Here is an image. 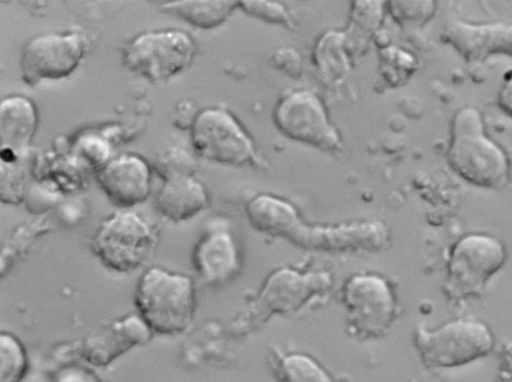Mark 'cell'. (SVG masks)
Segmentation results:
<instances>
[{"label": "cell", "instance_id": "obj_1", "mask_svg": "<svg viewBox=\"0 0 512 382\" xmlns=\"http://www.w3.org/2000/svg\"><path fill=\"white\" fill-rule=\"evenodd\" d=\"M134 303L137 315L152 334L180 335L195 316L196 286L187 274L151 266L138 277Z\"/></svg>", "mask_w": 512, "mask_h": 382}, {"label": "cell", "instance_id": "obj_2", "mask_svg": "<svg viewBox=\"0 0 512 382\" xmlns=\"http://www.w3.org/2000/svg\"><path fill=\"white\" fill-rule=\"evenodd\" d=\"M448 162L464 180L481 187L503 185L508 173L504 152L485 135L481 116L471 107L453 119Z\"/></svg>", "mask_w": 512, "mask_h": 382}, {"label": "cell", "instance_id": "obj_3", "mask_svg": "<svg viewBox=\"0 0 512 382\" xmlns=\"http://www.w3.org/2000/svg\"><path fill=\"white\" fill-rule=\"evenodd\" d=\"M158 232L141 215L120 210L106 217L95 231L90 250L108 270L131 273L152 256Z\"/></svg>", "mask_w": 512, "mask_h": 382}, {"label": "cell", "instance_id": "obj_4", "mask_svg": "<svg viewBox=\"0 0 512 382\" xmlns=\"http://www.w3.org/2000/svg\"><path fill=\"white\" fill-rule=\"evenodd\" d=\"M196 47L181 30L148 31L135 36L122 50V62L132 73L160 84L190 66Z\"/></svg>", "mask_w": 512, "mask_h": 382}, {"label": "cell", "instance_id": "obj_5", "mask_svg": "<svg viewBox=\"0 0 512 382\" xmlns=\"http://www.w3.org/2000/svg\"><path fill=\"white\" fill-rule=\"evenodd\" d=\"M415 344L428 366L453 368L486 356L493 347V336L482 322L455 320L432 331L419 327Z\"/></svg>", "mask_w": 512, "mask_h": 382}, {"label": "cell", "instance_id": "obj_6", "mask_svg": "<svg viewBox=\"0 0 512 382\" xmlns=\"http://www.w3.org/2000/svg\"><path fill=\"white\" fill-rule=\"evenodd\" d=\"M190 129L193 150L203 159L230 166L258 159L251 137L225 109L208 107L199 111Z\"/></svg>", "mask_w": 512, "mask_h": 382}, {"label": "cell", "instance_id": "obj_7", "mask_svg": "<svg viewBox=\"0 0 512 382\" xmlns=\"http://www.w3.org/2000/svg\"><path fill=\"white\" fill-rule=\"evenodd\" d=\"M503 245L485 234H469L453 247L448 263L445 293L459 300L481 292L486 282L505 262Z\"/></svg>", "mask_w": 512, "mask_h": 382}, {"label": "cell", "instance_id": "obj_8", "mask_svg": "<svg viewBox=\"0 0 512 382\" xmlns=\"http://www.w3.org/2000/svg\"><path fill=\"white\" fill-rule=\"evenodd\" d=\"M342 300L347 326L361 339L384 334L396 315L393 292L388 282L377 275L351 277L343 287Z\"/></svg>", "mask_w": 512, "mask_h": 382}, {"label": "cell", "instance_id": "obj_9", "mask_svg": "<svg viewBox=\"0 0 512 382\" xmlns=\"http://www.w3.org/2000/svg\"><path fill=\"white\" fill-rule=\"evenodd\" d=\"M273 118L277 129L293 141L323 151H334L340 146L339 135L323 102L311 91L286 94L277 103Z\"/></svg>", "mask_w": 512, "mask_h": 382}, {"label": "cell", "instance_id": "obj_10", "mask_svg": "<svg viewBox=\"0 0 512 382\" xmlns=\"http://www.w3.org/2000/svg\"><path fill=\"white\" fill-rule=\"evenodd\" d=\"M85 50L86 39L79 32L36 35L22 50V80L34 87L44 80L66 78L78 67Z\"/></svg>", "mask_w": 512, "mask_h": 382}, {"label": "cell", "instance_id": "obj_11", "mask_svg": "<svg viewBox=\"0 0 512 382\" xmlns=\"http://www.w3.org/2000/svg\"><path fill=\"white\" fill-rule=\"evenodd\" d=\"M292 244L325 252L379 250L387 241V231L379 222H355L339 226H307L300 224Z\"/></svg>", "mask_w": 512, "mask_h": 382}, {"label": "cell", "instance_id": "obj_12", "mask_svg": "<svg viewBox=\"0 0 512 382\" xmlns=\"http://www.w3.org/2000/svg\"><path fill=\"white\" fill-rule=\"evenodd\" d=\"M97 182L108 200L128 210L147 200L151 192V170L141 157L123 154L100 167Z\"/></svg>", "mask_w": 512, "mask_h": 382}, {"label": "cell", "instance_id": "obj_13", "mask_svg": "<svg viewBox=\"0 0 512 382\" xmlns=\"http://www.w3.org/2000/svg\"><path fill=\"white\" fill-rule=\"evenodd\" d=\"M331 284L324 273L300 275L293 270H279L266 282L258 299L263 313L297 312L315 297L325 293Z\"/></svg>", "mask_w": 512, "mask_h": 382}, {"label": "cell", "instance_id": "obj_14", "mask_svg": "<svg viewBox=\"0 0 512 382\" xmlns=\"http://www.w3.org/2000/svg\"><path fill=\"white\" fill-rule=\"evenodd\" d=\"M191 265L207 285L222 284L230 279L238 269V253L231 233L224 229L205 232L192 248Z\"/></svg>", "mask_w": 512, "mask_h": 382}, {"label": "cell", "instance_id": "obj_15", "mask_svg": "<svg viewBox=\"0 0 512 382\" xmlns=\"http://www.w3.org/2000/svg\"><path fill=\"white\" fill-rule=\"evenodd\" d=\"M155 208L166 219L179 223L199 214L208 204L204 186L192 175L163 179L155 195Z\"/></svg>", "mask_w": 512, "mask_h": 382}, {"label": "cell", "instance_id": "obj_16", "mask_svg": "<svg viewBox=\"0 0 512 382\" xmlns=\"http://www.w3.org/2000/svg\"><path fill=\"white\" fill-rule=\"evenodd\" d=\"M38 123L33 102L25 96L11 95L0 103V137L2 152L19 156L29 146Z\"/></svg>", "mask_w": 512, "mask_h": 382}, {"label": "cell", "instance_id": "obj_17", "mask_svg": "<svg viewBox=\"0 0 512 382\" xmlns=\"http://www.w3.org/2000/svg\"><path fill=\"white\" fill-rule=\"evenodd\" d=\"M251 225L258 231L290 240L302 223L296 209L288 202L261 194L248 202L245 208Z\"/></svg>", "mask_w": 512, "mask_h": 382}, {"label": "cell", "instance_id": "obj_18", "mask_svg": "<svg viewBox=\"0 0 512 382\" xmlns=\"http://www.w3.org/2000/svg\"><path fill=\"white\" fill-rule=\"evenodd\" d=\"M449 33L457 48L471 58L493 52L512 56V26H471L457 23Z\"/></svg>", "mask_w": 512, "mask_h": 382}, {"label": "cell", "instance_id": "obj_19", "mask_svg": "<svg viewBox=\"0 0 512 382\" xmlns=\"http://www.w3.org/2000/svg\"><path fill=\"white\" fill-rule=\"evenodd\" d=\"M238 5L239 1L230 0H177L163 2L160 11L208 30L224 23Z\"/></svg>", "mask_w": 512, "mask_h": 382}, {"label": "cell", "instance_id": "obj_20", "mask_svg": "<svg viewBox=\"0 0 512 382\" xmlns=\"http://www.w3.org/2000/svg\"><path fill=\"white\" fill-rule=\"evenodd\" d=\"M279 382H334L315 360L307 355H279L272 364Z\"/></svg>", "mask_w": 512, "mask_h": 382}, {"label": "cell", "instance_id": "obj_21", "mask_svg": "<svg viewBox=\"0 0 512 382\" xmlns=\"http://www.w3.org/2000/svg\"><path fill=\"white\" fill-rule=\"evenodd\" d=\"M28 357L22 341L13 333L0 335V382H21L28 374Z\"/></svg>", "mask_w": 512, "mask_h": 382}, {"label": "cell", "instance_id": "obj_22", "mask_svg": "<svg viewBox=\"0 0 512 382\" xmlns=\"http://www.w3.org/2000/svg\"><path fill=\"white\" fill-rule=\"evenodd\" d=\"M194 167L192 157L179 147L165 149L155 162V168L162 179L176 175H192Z\"/></svg>", "mask_w": 512, "mask_h": 382}, {"label": "cell", "instance_id": "obj_23", "mask_svg": "<svg viewBox=\"0 0 512 382\" xmlns=\"http://www.w3.org/2000/svg\"><path fill=\"white\" fill-rule=\"evenodd\" d=\"M0 196L1 201L9 205H18L25 195V173L11 161H1Z\"/></svg>", "mask_w": 512, "mask_h": 382}, {"label": "cell", "instance_id": "obj_24", "mask_svg": "<svg viewBox=\"0 0 512 382\" xmlns=\"http://www.w3.org/2000/svg\"><path fill=\"white\" fill-rule=\"evenodd\" d=\"M240 8L255 18L285 27L291 26V18L286 8L276 1H239Z\"/></svg>", "mask_w": 512, "mask_h": 382}, {"label": "cell", "instance_id": "obj_25", "mask_svg": "<svg viewBox=\"0 0 512 382\" xmlns=\"http://www.w3.org/2000/svg\"><path fill=\"white\" fill-rule=\"evenodd\" d=\"M272 63L276 68L286 72L291 77H297L301 72V58L290 49L279 50L273 55Z\"/></svg>", "mask_w": 512, "mask_h": 382}, {"label": "cell", "instance_id": "obj_26", "mask_svg": "<svg viewBox=\"0 0 512 382\" xmlns=\"http://www.w3.org/2000/svg\"><path fill=\"white\" fill-rule=\"evenodd\" d=\"M499 105L512 117V75L506 79L499 95Z\"/></svg>", "mask_w": 512, "mask_h": 382}, {"label": "cell", "instance_id": "obj_27", "mask_svg": "<svg viewBox=\"0 0 512 382\" xmlns=\"http://www.w3.org/2000/svg\"><path fill=\"white\" fill-rule=\"evenodd\" d=\"M79 375V373L67 372L59 378L58 382H85Z\"/></svg>", "mask_w": 512, "mask_h": 382}, {"label": "cell", "instance_id": "obj_28", "mask_svg": "<svg viewBox=\"0 0 512 382\" xmlns=\"http://www.w3.org/2000/svg\"><path fill=\"white\" fill-rule=\"evenodd\" d=\"M21 382H48V380L39 373L27 374Z\"/></svg>", "mask_w": 512, "mask_h": 382}]
</instances>
